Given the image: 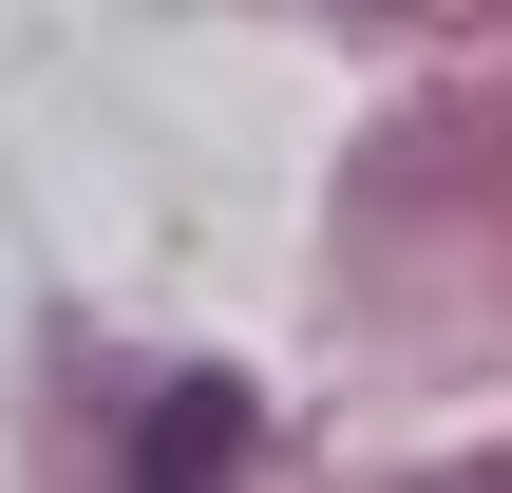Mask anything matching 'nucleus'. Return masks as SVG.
Here are the masks:
<instances>
[{"mask_svg": "<svg viewBox=\"0 0 512 493\" xmlns=\"http://www.w3.org/2000/svg\"><path fill=\"white\" fill-rule=\"evenodd\" d=\"M133 475H247V399H228V380H171V399H152V437H133Z\"/></svg>", "mask_w": 512, "mask_h": 493, "instance_id": "1", "label": "nucleus"}]
</instances>
